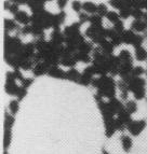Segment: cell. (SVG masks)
I'll use <instances>...</instances> for the list:
<instances>
[{
  "label": "cell",
  "mask_w": 147,
  "mask_h": 154,
  "mask_svg": "<svg viewBox=\"0 0 147 154\" xmlns=\"http://www.w3.org/2000/svg\"><path fill=\"white\" fill-rule=\"evenodd\" d=\"M53 16H54V14H52L46 10L38 13H33L30 24L40 26L43 29H49L53 26Z\"/></svg>",
  "instance_id": "6da1fadb"
},
{
  "label": "cell",
  "mask_w": 147,
  "mask_h": 154,
  "mask_svg": "<svg viewBox=\"0 0 147 154\" xmlns=\"http://www.w3.org/2000/svg\"><path fill=\"white\" fill-rule=\"evenodd\" d=\"M130 28L132 30H134L137 33H144L147 31V22L145 21L144 18H141V20H134V21L131 23Z\"/></svg>",
  "instance_id": "7a4b0ae2"
},
{
  "label": "cell",
  "mask_w": 147,
  "mask_h": 154,
  "mask_svg": "<svg viewBox=\"0 0 147 154\" xmlns=\"http://www.w3.org/2000/svg\"><path fill=\"white\" fill-rule=\"evenodd\" d=\"M14 20L18 22L20 25H29L31 23V15H29L28 13L25 12L23 10H20L15 15H14Z\"/></svg>",
  "instance_id": "3957f363"
},
{
  "label": "cell",
  "mask_w": 147,
  "mask_h": 154,
  "mask_svg": "<svg viewBox=\"0 0 147 154\" xmlns=\"http://www.w3.org/2000/svg\"><path fill=\"white\" fill-rule=\"evenodd\" d=\"M46 0H27V5L33 13H38L44 10Z\"/></svg>",
  "instance_id": "277c9868"
},
{
  "label": "cell",
  "mask_w": 147,
  "mask_h": 154,
  "mask_svg": "<svg viewBox=\"0 0 147 154\" xmlns=\"http://www.w3.org/2000/svg\"><path fill=\"white\" fill-rule=\"evenodd\" d=\"M50 67L51 66H50L48 63L44 62V60L43 62H39L34 66V68H33V72H34V75H36V77L37 75H46V73H48V71H49Z\"/></svg>",
  "instance_id": "5b68a950"
},
{
  "label": "cell",
  "mask_w": 147,
  "mask_h": 154,
  "mask_svg": "<svg viewBox=\"0 0 147 154\" xmlns=\"http://www.w3.org/2000/svg\"><path fill=\"white\" fill-rule=\"evenodd\" d=\"M50 41L56 45H63V43H65V36L63 31H61V29H54L51 33Z\"/></svg>",
  "instance_id": "8992f818"
},
{
  "label": "cell",
  "mask_w": 147,
  "mask_h": 154,
  "mask_svg": "<svg viewBox=\"0 0 147 154\" xmlns=\"http://www.w3.org/2000/svg\"><path fill=\"white\" fill-rule=\"evenodd\" d=\"M137 33L135 32L134 30H132L131 28L130 29H126L123 32L121 33V39H122V43L124 44H131L133 43L134 41L135 37H136Z\"/></svg>",
  "instance_id": "52a82bcc"
},
{
  "label": "cell",
  "mask_w": 147,
  "mask_h": 154,
  "mask_svg": "<svg viewBox=\"0 0 147 154\" xmlns=\"http://www.w3.org/2000/svg\"><path fill=\"white\" fill-rule=\"evenodd\" d=\"M65 18H66V13L64 12V10H61L53 16V26L52 27L54 29H61V26L64 24Z\"/></svg>",
  "instance_id": "ba28073f"
},
{
  "label": "cell",
  "mask_w": 147,
  "mask_h": 154,
  "mask_svg": "<svg viewBox=\"0 0 147 154\" xmlns=\"http://www.w3.org/2000/svg\"><path fill=\"white\" fill-rule=\"evenodd\" d=\"M48 75L53 78H57V79H66V71H64L62 68H59L57 65L50 67Z\"/></svg>",
  "instance_id": "9c48e42d"
},
{
  "label": "cell",
  "mask_w": 147,
  "mask_h": 154,
  "mask_svg": "<svg viewBox=\"0 0 147 154\" xmlns=\"http://www.w3.org/2000/svg\"><path fill=\"white\" fill-rule=\"evenodd\" d=\"M20 24L15 21V20H10V18H5V32H12V31H20L21 27H20Z\"/></svg>",
  "instance_id": "30bf717a"
},
{
  "label": "cell",
  "mask_w": 147,
  "mask_h": 154,
  "mask_svg": "<svg viewBox=\"0 0 147 154\" xmlns=\"http://www.w3.org/2000/svg\"><path fill=\"white\" fill-rule=\"evenodd\" d=\"M108 5L111 8L117 9V10H120V9L126 8V7L131 8V0H109Z\"/></svg>",
  "instance_id": "8fae6325"
},
{
  "label": "cell",
  "mask_w": 147,
  "mask_h": 154,
  "mask_svg": "<svg viewBox=\"0 0 147 154\" xmlns=\"http://www.w3.org/2000/svg\"><path fill=\"white\" fill-rule=\"evenodd\" d=\"M98 46L101 48L102 50H103V52L105 53V54L109 55V54H113V49H115V45H113V43H111L110 40H107V39H105V40H103V41L101 42V43L98 44Z\"/></svg>",
  "instance_id": "7c38bea8"
},
{
  "label": "cell",
  "mask_w": 147,
  "mask_h": 154,
  "mask_svg": "<svg viewBox=\"0 0 147 154\" xmlns=\"http://www.w3.org/2000/svg\"><path fill=\"white\" fill-rule=\"evenodd\" d=\"M144 126H145L144 121L143 122L142 121L131 122V123L129 124V129H130V131H131V134H133V135H137V134H139L143 131Z\"/></svg>",
  "instance_id": "4fadbf2b"
},
{
  "label": "cell",
  "mask_w": 147,
  "mask_h": 154,
  "mask_svg": "<svg viewBox=\"0 0 147 154\" xmlns=\"http://www.w3.org/2000/svg\"><path fill=\"white\" fill-rule=\"evenodd\" d=\"M74 56H75V58L77 59V62H82V63H85V64L93 62V58L90 56V54H88V53H83V52L77 51L74 53Z\"/></svg>",
  "instance_id": "5bb4252c"
},
{
  "label": "cell",
  "mask_w": 147,
  "mask_h": 154,
  "mask_svg": "<svg viewBox=\"0 0 147 154\" xmlns=\"http://www.w3.org/2000/svg\"><path fill=\"white\" fill-rule=\"evenodd\" d=\"M135 59L139 60V62H144L147 60V50L144 49L142 46H139V48H135V53H134Z\"/></svg>",
  "instance_id": "9a60e30c"
},
{
  "label": "cell",
  "mask_w": 147,
  "mask_h": 154,
  "mask_svg": "<svg viewBox=\"0 0 147 154\" xmlns=\"http://www.w3.org/2000/svg\"><path fill=\"white\" fill-rule=\"evenodd\" d=\"M94 50V46H93V42L92 41H83L78 45V51L79 52H83V53H88L90 54L91 52H93Z\"/></svg>",
  "instance_id": "2e32d148"
},
{
  "label": "cell",
  "mask_w": 147,
  "mask_h": 154,
  "mask_svg": "<svg viewBox=\"0 0 147 154\" xmlns=\"http://www.w3.org/2000/svg\"><path fill=\"white\" fill-rule=\"evenodd\" d=\"M89 23H90V25L95 26V27H103V16L98 15L97 13L91 14Z\"/></svg>",
  "instance_id": "e0dca14e"
},
{
  "label": "cell",
  "mask_w": 147,
  "mask_h": 154,
  "mask_svg": "<svg viewBox=\"0 0 147 154\" xmlns=\"http://www.w3.org/2000/svg\"><path fill=\"white\" fill-rule=\"evenodd\" d=\"M82 11L87 12L88 14H95L96 11H97V5L93 2H90V1H87V2H83L82 5Z\"/></svg>",
  "instance_id": "ac0fdd59"
},
{
  "label": "cell",
  "mask_w": 147,
  "mask_h": 154,
  "mask_svg": "<svg viewBox=\"0 0 147 154\" xmlns=\"http://www.w3.org/2000/svg\"><path fill=\"white\" fill-rule=\"evenodd\" d=\"M79 78H80V73L75 68H72L68 71H66V80H69V81H72V82L78 83Z\"/></svg>",
  "instance_id": "d6986e66"
},
{
  "label": "cell",
  "mask_w": 147,
  "mask_h": 154,
  "mask_svg": "<svg viewBox=\"0 0 147 154\" xmlns=\"http://www.w3.org/2000/svg\"><path fill=\"white\" fill-rule=\"evenodd\" d=\"M118 56H119V58L121 59L122 63H133V60H132V55L128 50H121Z\"/></svg>",
  "instance_id": "ffe728a7"
},
{
  "label": "cell",
  "mask_w": 147,
  "mask_h": 154,
  "mask_svg": "<svg viewBox=\"0 0 147 154\" xmlns=\"http://www.w3.org/2000/svg\"><path fill=\"white\" fill-rule=\"evenodd\" d=\"M105 17L107 18L111 24H115L121 20L119 12H116V11H108V13H107V15H106Z\"/></svg>",
  "instance_id": "44dd1931"
},
{
  "label": "cell",
  "mask_w": 147,
  "mask_h": 154,
  "mask_svg": "<svg viewBox=\"0 0 147 154\" xmlns=\"http://www.w3.org/2000/svg\"><path fill=\"white\" fill-rule=\"evenodd\" d=\"M119 14H120L121 20H128L130 16H132V8L126 7V8L120 9V10H119Z\"/></svg>",
  "instance_id": "7402d4cb"
},
{
  "label": "cell",
  "mask_w": 147,
  "mask_h": 154,
  "mask_svg": "<svg viewBox=\"0 0 147 154\" xmlns=\"http://www.w3.org/2000/svg\"><path fill=\"white\" fill-rule=\"evenodd\" d=\"M108 8H107V5H105V3H100V5H97V11H96V13H97L98 15L103 16V17H105L106 15H107V13H108Z\"/></svg>",
  "instance_id": "603a6c76"
},
{
  "label": "cell",
  "mask_w": 147,
  "mask_h": 154,
  "mask_svg": "<svg viewBox=\"0 0 147 154\" xmlns=\"http://www.w3.org/2000/svg\"><path fill=\"white\" fill-rule=\"evenodd\" d=\"M78 18H79V23L81 24V25H83V24L85 23H89V20H90V14H88L87 12H85V11H81L80 13H78Z\"/></svg>",
  "instance_id": "cb8c5ba5"
},
{
  "label": "cell",
  "mask_w": 147,
  "mask_h": 154,
  "mask_svg": "<svg viewBox=\"0 0 147 154\" xmlns=\"http://www.w3.org/2000/svg\"><path fill=\"white\" fill-rule=\"evenodd\" d=\"M144 73H146L144 68L141 66H137V67H133L131 75L132 77H142V75H144Z\"/></svg>",
  "instance_id": "d4e9b609"
},
{
  "label": "cell",
  "mask_w": 147,
  "mask_h": 154,
  "mask_svg": "<svg viewBox=\"0 0 147 154\" xmlns=\"http://www.w3.org/2000/svg\"><path fill=\"white\" fill-rule=\"evenodd\" d=\"M145 12L143 11V9H132V17L134 20H141L144 18Z\"/></svg>",
  "instance_id": "484cf974"
},
{
  "label": "cell",
  "mask_w": 147,
  "mask_h": 154,
  "mask_svg": "<svg viewBox=\"0 0 147 154\" xmlns=\"http://www.w3.org/2000/svg\"><path fill=\"white\" fill-rule=\"evenodd\" d=\"M121 138H122L121 141H122V146H123V150H126V151H129V150L131 149V146H132L131 139H130L128 136H122Z\"/></svg>",
  "instance_id": "4316f807"
},
{
  "label": "cell",
  "mask_w": 147,
  "mask_h": 154,
  "mask_svg": "<svg viewBox=\"0 0 147 154\" xmlns=\"http://www.w3.org/2000/svg\"><path fill=\"white\" fill-rule=\"evenodd\" d=\"M82 5H83V3L80 2L79 0H74L72 2V9L75 11L76 13H80L82 11Z\"/></svg>",
  "instance_id": "83f0119b"
},
{
  "label": "cell",
  "mask_w": 147,
  "mask_h": 154,
  "mask_svg": "<svg viewBox=\"0 0 147 154\" xmlns=\"http://www.w3.org/2000/svg\"><path fill=\"white\" fill-rule=\"evenodd\" d=\"M113 28L119 33H122L124 30H126V29H124V24H123V22H122V20H120L119 22H117V23L113 24Z\"/></svg>",
  "instance_id": "f1b7e54d"
},
{
  "label": "cell",
  "mask_w": 147,
  "mask_h": 154,
  "mask_svg": "<svg viewBox=\"0 0 147 154\" xmlns=\"http://www.w3.org/2000/svg\"><path fill=\"white\" fill-rule=\"evenodd\" d=\"M18 11H20V5L14 3V2H11L10 7H9V12H10L12 15H15Z\"/></svg>",
  "instance_id": "f546056e"
},
{
  "label": "cell",
  "mask_w": 147,
  "mask_h": 154,
  "mask_svg": "<svg viewBox=\"0 0 147 154\" xmlns=\"http://www.w3.org/2000/svg\"><path fill=\"white\" fill-rule=\"evenodd\" d=\"M133 94H134V97L136 98V99H143V98L145 97V88H139V90L134 91Z\"/></svg>",
  "instance_id": "4dcf8cb0"
},
{
  "label": "cell",
  "mask_w": 147,
  "mask_h": 154,
  "mask_svg": "<svg viewBox=\"0 0 147 154\" xmlns=\"http://www.w3.org/2000/svg\"><path fill=\"white\" fill-rule=\"evenodd\" d=\"M136 103H134V101H128V103H126V109L128 111H129L130 113H133V112H135L136 111Z\"/></svg>",
  "instance_id": "1f68e13d"
},
{
  "label": "cell",
  "mask_w": 147,
  "mask_h": 154,
  "mask_svg": "<svg viewBox=\"0 0 147 154\" xmlns=\"http://www.w3.org/2000/svg\"><path fill=\"white\" fill-rule=\"evenodd\" d=\"M26 94H27V91H26V88H24V86H21V88H18L16 96L18 97V99H23V98L25 97Z\"/></svg>",
  "instance_id": "d6a6232c"
},
{
  "label": "cell",
  "mask_w": 147,
  "mask_h": 154,
  "mask_svg": "<svg viewBox=\"0 0 147 154\" xmlns=\"http://www.w3.org/2000/svg\"><path fill=\"white\" fill-rule=\"evenodd\" d=\"M68 0H56V5L59 10H64V8L67 5Z\"/></svg>",
  "instance_id": "836d02e7"
},
{
  "label": "cell",
  "mask_w": 147,
  "mask_h": 154,
  "mask_svg": "<svg viewBox=\"0 0 147 154\" xmlns=\"http://www.w3.org/2000/svg\"><path fill=\"white\" fill-rule=\"evenodd\" d=\"M18 101H11L10 103V110L12 111L13 113H15L16 111H18Z\"/></svg>",
  "instance_id": "e575fe53"
},
{
  "label": "cell",
  "mask_w": 147,
  "mask_h": 154,
  "mask_svg": "<svg viewBox=\"0 0 147 154\" xmlns=\"http://www.w3.org/2000/svg\"><path fill=\"white\" fill-rule=\"evenodd\" d=\"M33 81H34V80L33 79H24L23 81H22V86H24V88H28V86H30V84L31 83H33Z\"/></svg>",
  "instance_id": "d590c367"
},
{
  "label": "cell",
  "mask_w": 147,
  "mask_h": 154,
  "mask_svg": "<svg viewBox=\"0 0 147 154\" xmlns=\"http://www.w3.org/2000/svg\"><path fill=\"white\" fill-rule=\"evenodd\" d=\"M10 1L18 5H27V0H10Z\"/></svg>",
  "instance_id": "8d00e7d4"
},
{
  "label": "cell",
  "mask_w": 147,
  "mask_h": 154,
  "mask_svg": "<svg viewBox=\"0 0 147 154\" xmlns=\"http://www.w3.org/2000/svg\"><path fill=\"white\" fill-rule=\"evenodd\" d=\"M141 9L147 10V0H141Z\"/></svg>",
  "instance_id": "74e56055"
},
{
  "label": "cell",
  "mask_w": 147,
  "mask_h": 154,
  "mask_svg": "<svg viewBox=\"0 0 147 154\" xmlns=\"http://www.w3.org/2000/svg\"><path fill=\"white\" fill-rule=\"evenodd\" d=\"M144 20L147 22V10H146V12H145V15H144Z\"/></svg>",
  "instance_id": "f35d334b"
},
{
  "label": "cell",
  "mask_w": 147,
  "mask_h": 154,
  "mask_svg": "<svg viewBox=\"0 0 147 154\" xmlns=\"http://www.w3.org/2000/svg\"><path fill=\"white\" fill-rule=\"evenodd\" d=\"M46 1H52V0H46Z\"/></svg>",
  "instance_id": "ab89813d"
},
{
  "label": "cell",
  "mask_w": 147,
  "mask_h": 154,
  "mask_svg": "<svg viewBox=\"0 0 147 154\" xmlns=\"http://www.w3.org/2000/svg\"><path fill=\"white\" fill-rule=\"evenodd\" d=\"M146 75H147V72H146Z\"/></svg>",
  "instance_id": "60d3db41"
}]
</instances>
